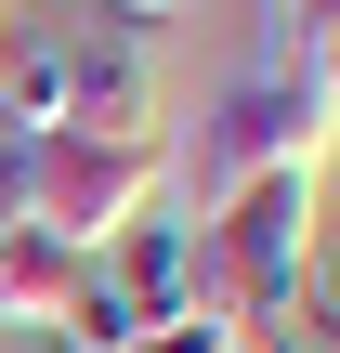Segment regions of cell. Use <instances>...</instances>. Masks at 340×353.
Here are the masks:
<instances>
[{
  "label": "cell",
  "instance_id": "cell-5",
  "mask_svg": "<svg viewBox=\"0 0 340 353\" xmlns=\"http://www.w3.org/2000/svg\"><path fill=\"white\" fill-rule=\"evenodd\" d=\"M79 275H92V249H66V236H39V223H13L0 236V327H66V301H79Z\"/></svg>",
  "mask_w": 340,
  "mask_h": 353
},
{
  "label": "cell",
  "instance_id": "cell-6",
  "mask_svg": "<svg viewBox=\"0 0 340 353\" xmlns=\"http://www.w3.org/2000/svg\"><path fill=\"white\" fill-rule=\"evenodd\" d=\"M131 353H249V327H236L223 301H197V314H170V327H144Z\"/></svg>",
  "mask_w": 340,
  "mask_h": 353
},
{
  "label": "cell",
  "instance_id": "cell-7",
  "mask_svg": "<svg viewBox=\"0 0 340 353\" xmlns=\"http://www.w3.org/2000/svg\"><path fill=\"white\" fill-rule=\"evenodd\" d=\"M92 13H105L118 39H157V26H170V13H197V0H92Z\"/></svg>",
  "mask_w": 340,
  "mask_h": 353
},
{
  "label": "cell",
  "instance_id": "cell-4",
  "mask_svg": "<svg viewBox=\"0 0 340 353\" xmlns=\"http://www.w3.org/2000/svg\"><path fill=\"white\" fill-rule=\"evenodd\" d=\"M92 275L131 301V327H170V314H197L210 301V262H197V210H144V223H118L105 249H92Z\"/></svg>",
  "mask_w": 340,
  "mask_h": 353
},
{
  "label": "cell",
  "instance_id": "cell-2",
  "mask_svg": "<svg viewBox=\"0 0 340 353\" xmlns=\"http://www.w3.org/2000/svg\"><path fill=\"white\" fill-rule=\"evenodd\" d=\"M314 236H328L314 170H262V183H236L223 210H197L210 301H223L249 341H262V327H288V314H301V262H314Z\"/></svg>",
  "mask_w": 340,
  "mask_h": 353
},
{
  "label": "cell",
  "instance_id": "cell-9",
  "mask_svg": "<svg viewBox=\"0 0 340 353\" xmlns=\"http://www.w3.org/2000/svg\"><path fill=\"white\" fill-rule=\"evenodd\" d=\"M26 353H66V341H26Z\"/></svg>",
  "mask_w": 340,
  "mask_h": 353
},
{
  "label": "cell",
  "instance_id": "cell-3",
  "mask_svg": "<svg viewBox=\"0 0 340 353\" xmlns=\"http://www.w3.org/2000/svg\"><path fill=\"white\" fill-rule=\"evenodd\" d=\"M170 196V131L144 144H92V131H39L26 144V223L66 236V249H105L118 223H144Z\"/></svg>",
  "mask_w": 340,
  "mask_h": 353
},
{
  "label": "cell",
  "instance_id": "cell-8",
  "mask_svg": "<svg viewBox=\"0 0 340 353\" xmlns=\"http://www.w3.org/2000/svg\"><path fill=\"white\" fill-rule=\"evenodd\" d=\"M249 353H314V341H301V327H262V341H249Z\"/></svg>",
  "mask_w": 340,
  "mask_h": 353
},
{
  "label": "cell",
  "instance_id": "cell-1",
  "mask_svg": "<svg viewBox=\"0 0 340 353\" xmlns=\"http://www.w3.org/2000/svg\"><path fill=\"white\" fill-rule=\"evenodd\" d=\"M340 144V105L301 79V65H249V79H223V105L170 144V210H223L236 183H262V170H314Z\"/></svg>",
  "mask_w": 340,
  "mask_h": 353
}]
</instances>
